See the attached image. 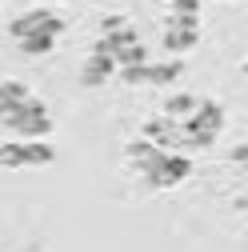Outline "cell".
<instances>
[{
    "mask_svg": "<svg viewBox=\"0 0 248 252\" xmlns=\"http://www.w3.org/2000/svg\"><path fill=\"white\" fill-rule=\"evenodd\" d=\"M200 108V100L196 96H188V92H176V96L164 104V116H172V120H180V116H192Z\"/></svg>",
    "mask_w": 248,
    "mask_h": 252,
    "instance_id": "8992f818",
    "label": "cell"
},
{
    "mask_svg": "<svg viewBox=\"0 0 248 252\" xmlns=\"http://www.w3.org/2000/svg\"><path fill=\"white\" fill-rule=\"evenodd\" d=\"M120 28H128L124 16H104V20H100V36H104V32H120Z\"/></svg>",
    "mask_w": 248,
    "mask_h": 252,
    "instance_id": "8fae6325",
    "label": "cell"
},
{
    "mask_svg": "<svg viewBox=\"0 0 248 252\" xmlns=\"http://www.w3.org/2000/svg\"><path fill=\"white\" fill-rule=\"evenodd\" d=\"M156 152H160V148L152 144V140H132V144H128V160H132V164L140 168V164H148V160H152Z\"/></svg>",
    "mask_w": 248,
    "mask_h": 252,
    "instance_id": "9c48e42d",
    "label": "cell"
},
{
    "mask_svg": "<svg viewBox=\"0 0 248 252\" xmlns=\"http://www.w3.org/2000/svg\"><path fill=\"white\" fill-rule=\"evenodd\" d=\"M220 128H224V108L216 100H200V108L184 120V132H192V136H216Z\"/></svg>",
    "mask_w": 248,
    "mask_h": 252,
    "instance_id": "277c9868",
    "label": "cell"
},
{
    "mask_svg": "<svg viewBox=\"0 0 248 252\" xmlns=\"http://www.w3.org/2000/svg\"><path fill=\"white\" fill-rule=\"evenodd\" d=\"M112 72H116V60H112V56H104V52H92V56L84 60V68H80V84L96 88V84H104Z\"/></svg>",
    "mask_w": 248,
    "mask_h": 252,
    "instance_id": "5b68a950",
    "label": "cell"
},
{
    "mask_svg": "<svg viewBox=\"0 0 248 252\" xmlns=\"http://www.w3.org/2000/svg\"><path fill=\"white\" fill-rule=\"evenodd\" d=\"M172 16H200V0H176Z\"/></svg>",
    "mask_w": 248,
    "mask_h": 252,
    "instance_id": "30bf717a",
    "label": "cell"
},
{
    "mask_svg": "<svg viewBox=\"0 0 248 252\" xmlns=\"http://www.w3.org/2000/svg\"><path fill=\"white\" fill-rule=\"evenodd\" d=\"M52 44H56V36H48V32H36V36H24V40H20V52H28V56H44Z\"/></svg>",
    "mask_w": 248,
    "mask_h": 252,
    "instance_id": "ba28073f",
    "label": "cell"
},
{
    "mask_svg": "<svg viewBox=\"0 0 248 252\" xmlns=\"http://www.w3.org/2000/svg\"><path fill=\"white\" fill-rule=\"evenodd\" d=\"M244 76H248V64H244Z\"/></svg>",
    "mask_w": 248,
    "mask_h": 252,
    "instance_id": "7c38bea8",
    "label": "cell"
},
{
    "mask_svg": "<svg viewBox=\"0 0 248 252\" xmlns=\"http://www.w3.org/2000/svg\"><path fill=\"white\" fill-rule=\"evenodd\" d=\"M8 32H12L16 40H24V36H36V32L60 36V32H64V20H60L56 12H48V8H36V12H24V16H16V20L8 24Z\"/></svg>",
    "mask_w": 248,
    "mask_h": 252,
    "instance_id": "3957f363",
    "label": "cell"
},
{
    "mask_svg": "<svg viewBox=\"0 0 248 252\" xmlns=\"http://www.w3.org/2000/svg\"><path fill=\"white\" fill-rule=\"evenodd\" d=\"M184 72L180 60H168V64H148V84H172Z\"/></svg>",
    "mask_w": 248,
    "mask_h": 252,
    "instance_id": "52a82bcc",
    "label": "cell"
},
{
    "mask_svg": "<svg viewBox=\"0 0 248 252\" xmlns=\"http://www.w3.org/2000/svg\"><path fill=\"white\" fill-rule=\"evenodd\" d=\"M140 172H144V180H148L152 188H172V184H180L184 176L192 172V164L184 160L180 152H164V148H160L148 164H140Z\"/></svg>",
    "mask_w": 248,
    "mask_h": 252,
    "instance_id": "6da1fadb",
    "label": "cell"
},
{
    "mask_svg": "<svg viewBox=\"0 0 248 252\" xmlns=\"http://www.w3.org/2000/svg\"><path fill=\"white\" fill-rule=\"evenodd\" d=\"M52 144L44 140H24V144H0V164L4 168H24V164H48Z\"/></svg>",
    "mask_w": 248,
    "mask_h": 252,
    "instance_id": "7a4b0ae2",
    "label": "cell"
}]
</instances>
